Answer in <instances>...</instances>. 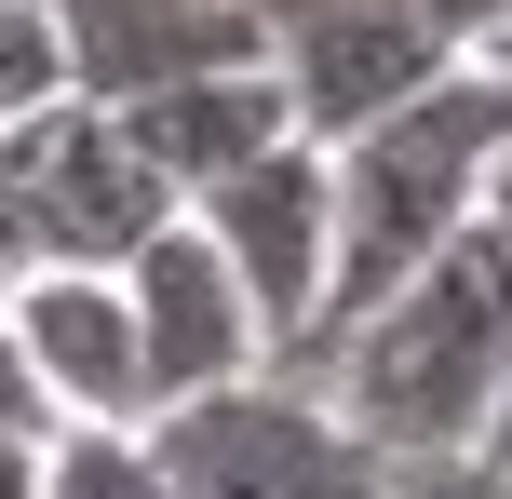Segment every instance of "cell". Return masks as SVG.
<instances>
[{"instance_id":"cell-18","label":"cell","mask_w":512,"mask_h":499,"mask_svg":"<svg viewBox=\"0 0 512 499\" xmlns=\"http://www.w3.org/2000/svg\"><path fill=\"white\" fill-rule=\"evenodd\" d=\"M486 68H499V81H512V27H499V41H486Z\"/></svg>"},{"instance_id":"cell-4","label":"cell","mask_w":512,"mask_h":499,"mask_svg":"<svg viewBox=\"0 0 512 499\" xmlns=\"http://www.w3.org/2000/svg\"><path fill=\"white\" fill-rule=\"evenodd\" d=\"M0 203H14V230H27L41 270H122L149 230L189 216L176 189L135 162V135L108 122V108H81V95L0 135Z\"/></svg>"},{"instance_id":"cell-5","label":"cell","mask_w":512,"mask_h":499,"mask_svg":"<svg viewBox=\"0 0 512 499\" xmlns=\"http://www.w3.org/2000/svg\"><path fill=\"white\" fill-rule=\"evenodd\" d=\"M189 216H203L216 257L243 270L256 324H270V378L310 365V338H324V284H337V149L283 135V149H256L230 189H203Z\"/></svg>"},{"instance_id":"cell-14","label":"cell","mask_w":512,"mask_h":499,"mask_svg":"<svg viewBox=\"0 0 512 499\" xmlns=\"http://www.w3.org/2000/svg\"><path fill=\"white\" fill-rule=\"evenodd\" d=\"M391 499H512L499 459H391Z\"/></svg>"},{"instance_id":"cell-3","label":"cell","mask_w":512,"mask_h":499,"mask_svg":"<svg viewBox=\"0 0 512 499\" xmlns=\"http://www.w3.org/2000/svg\"><path fill=\"white\" fill-rule=\"evenodd\" d=\"M149 459H162L176 499H391V459L364 446L310 378H270V365H256L243 392L162 405Z\"/></svg>"},{"instance_id":"cell-6","label":"cell","mask_w":512,"mask_h":499,"mask_svg":"<svg viewBox=\"0 0 512 499\" xmlns=\"http://www.w3.org/2000/svg\"><path fill=\"white\" fill-rule=\"evenodd\" d=\"M270 68L297 95L310 149H351L364 122H391L405 95H432L472 54L432 27V0H270Z\"/></svg>"},{"instance_id":"cell-1","label":"cell","mask_w":512,"mask_h":499,"mask_svg":"<svg viewBox=\"0 0 512 499\" xmlns=\"http://www.w3.org/2000/svg\"><path fill=\"white\" fill-rule=\"evenodd\" d=\"M512 378V257L459 230L418 284H391L351 338L310 365V392L364 432L378 459H472Z\"/></svg>"},{"instance_id":"cell-15","label":"cell","mask_w":512,"mask_h":499,"mask_svg":"<svg viewBox=\"0 0 512 499\" xmlns=\"http://www.w3.org/2000/svg\"><path fill=\"white\" fill-rule=\"evenodd\" d=\"M472 230H486V243H499V257H512V149L486 162V216H472Z\"/></svg>"},{"instance_id":"cell-16","label":"cell","mask_w":512,"mask_h":499,"mask_svg":"<svg viewBox=\"0 0 512 499\" xmlns=\"http://www.w3.org/2000/svg\"><path fill=\"white\" fill-rule=\"evenodd\" d=\"M27 270H41V257H27V230H14V203H0V297H14Z\"/></svg>"},{"instance_id":"cell-17","label":"cell","mask_w":512,"mask_h":499,"mask_svg":"<svg viewBox=\"0 0 512 499\" xmlns=\"http://www.w3.org/2000/svg\"><path fill=\"white\" fill-rule=\"evenodd\" d=\"M472 459H499V473H512V378H499V419H486V446H472Z\"/></svg>"},{"instance_id":"cell-13","label":"cell","mask_w":512,"mask_h":499,"mask_svg":"<svg viewBox=\"0 0 512 499\" xmlns=\"http://www.w3.org/2000/svg\"><path fill=\"white\" fill-rule=\"evenodd\" d=\"M0 432H14V446H54V405H41V365H27L14 311H0Z\"/></svg>"},{"instance_id":"cell-8","label":"cell","mask_w":512,"mask_h":499,"mask_svg":"<svg viewBox=\"0 0 512 499\" xmlns=\"http://www.w3.org/2000/svg\"><path fill=\"white\" fill-rule=\"evenodd\" d=\"M0 311H14L27 365H41L54 432H149V351H135L122 270H27Z\"/></svg>"},{"instance_id":"cell-2","label":"cell","mask_w":512,"mask_h":499,"mask_svg":"<svg viewBox=\"0 0 512 499\" xmlns=\"http://www.w3.org/2000/svg\"><path fill=\"white\" fill-rule=\"evenodd\" d=\"M499 149H512V81L486 68V54L445 68L432 95H405L391 122H364L351 149H337V284H324L310 365H324L391 284H418V270L486 216V162ZM310 365H283V378H310Z\"/></svg>"},{"instance_id":"cell-9","label":"cell","mask_w":512,"mask_h":499,"mask_svg":"<svg viewBox=\"0 0 512 499\" xmlns=\"http://www.w3.org/2000/svg\"><path fill=\"white\" fill-rule=\"evenodd\" d=\"M54 27L81 108H135L203 68H270V0H54Z\"/></svg>"},{"instance_id":"cell-11","label":"cell","mask_w":512,"mask_h":499,"mask_svg":"<svg viewBox=\"0 0 512 499\" xmlns=\"http://www.w3.org/2000/svg\"><path fill=\"white\" fill-rule=\"evenodd\" d=\"M41 499H176L149 459V432H54L41 446Z\"/></svg>"},{"instance_id":"cell-12","label":"cell","mask_w":512,"mask_h":499,"mask_svg":"<svg viewBox=\"0 0 512 499\" xmlns=\"http://www.w3.org/2000/svg\"><path fill=\"white\" fill-rule=\"evenodd\" d=\"M41 108H68V27H54V0H0V135Z\"/></svg>"},{"instance_id":"cell-10","label":"cell","mask_w":512,"mask_h":499,"mask_svg":"<svg viewBox=\"0 0 512 499\" xmlns=\"http://www.w3.org/2000/svg\"><path fill=\"white\" fill-rule=\"evenodd\" d=\"M108 122L135 135V162H149L176 203H203V189H230L256 149L297 135V95H283V68H203V81H162V95L108 108Z\"/></svg>"},{"instance_id":"cell-7","label":"cell","mask_w":512,"mask_h":499,"mask_svg":"<svg viewBox=\"0 0 512 499\" xmlns=\"http://www.w3.org/2000/svg\"><path fill=\"white\" fill-rule=\"evenodd\" d=\"M122 297H135V351H149V419L162 405H203V392H243V378L270 365V324H256L243 270L216 257L203 216H176V230L135 243Z\"/></svg>"}]
</instances>
